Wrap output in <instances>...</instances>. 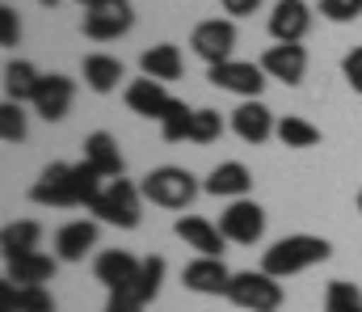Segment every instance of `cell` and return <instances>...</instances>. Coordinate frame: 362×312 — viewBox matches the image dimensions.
<instances>
[{
	"label": "cell",
	"instance_id": "obj_22",
	"mask_svg": "<svg viewBox=\"0 0 362 312\" xmlns=\"http://www.w3.org/2000/svg\"><path fill=\"white\" fill-rule=\"evenodd\" d=\"M139 68H144V76H152V81H160V85H169V81H177L181 76V51L173 42H156V47H148L144 55H139Z\"/></svg>",
	"mask_w": 362,
	"mask_h": 312
},
{
	"label": "cell",
	"instance_id": "obj_1",
	"mask_svg": "<svg viewBox=\"0 0 362 312\" xmlns=\"http://www.w3.org/2000/svg\"><path fill=\"white\" fill-rule=\"evenodd\" d=\"M101 190H105V178L89 161H81V165L55 161L38 173V182L30 186V199L38 207H93Z\"/></svg>",
	"mask_w": 362,
	"mask_h": 312
},
{
	"label": "cell",
	"instance_id": "obj_13",
	"mask_svg": "<svg viewBox=\"0 0 362 312\" xmlns=\"http://www.w3.org/2000/svg\"><path fill=\"white\" fill-rule=\"evenodd\" d=\"M262 68L270 81H282V85H299L308 76V51L299 42H278L262 55Z\"/></svg>",
	"mask_w": 362,
	"mask_h": 312
},
{
	"label": "cell",
	"instance_id": "obj_4",
	"mask_svg": "<svg viewBox=\"0 0 362 312\" xmlns=\"http://www.w3.org/2000/svg\"><path fill=\"white\" fill-rule=\"evenodd\" d=\"M228 300L245 312H278L282 308V279L266 270H236L228 283Z\"/></svg>",
	"mask_w": 362,
	"mask_h": 312
},
{
	"label": "cell",
	"instance_id": "obj_23",
	"mask_svg": "<svg viewBox=\"0 0 362 312\" xmlns=\"http://www.w3.org/2000/svg\"><path fill=\"white\" fill-rule=\"evenodd\" d=\"M38 85H42V76H38V68L34 64H25V59H8L4 64V93H8V102H30L38 98Z\"/></svg>",
	"mask_w": 362,
	"mask_h": 312
},
{
	"label": "cell",
	"instance_id": "obj_30",
	"mask_svg": "<svg viewBox=\"0 0 362 312\" xmlns=\"http://www.w3.org/2000/svg\"><path fill=\"white\" fill-rule=\"evenodd\" d=\"M189 118H194V110L173 98V105H169V110H165V118H160V135H165L169 144H181V139L189 135Z\"/></svg>",
	"mask_w": 362,
	"mask_h": 312
},
{
	"label": "cell",
	"instance_id": "obj_40",
	"mask_svg": "<svg viewBox=\"0 0 362 312\" xmlns=\"http://www.w3.org/2000/svg\"><path fill=\"white\" fill-rule=\"evenodd\" d=\"M38 4H47V8H55V4H59V0H38Z\"/></svg>",
	"mask_w": 362,
	"mask_h": 312
},
{
	"label": "cell",
	"instance_id": "obj_7",
	"mask_svg": "<svg viewBox=\"0 0 362 312\" xmlns=\"http://www.w3.org/2000/svg\"><path fill=\"white\" fill-rule=\"evenodd\" d=\"M206 81L215 89H228L245 102H253L262 89H266V68L262 64H249V59H228V64H215L206 68Z\"/></svg>",
	"mask_w": 362,
	"mask_h": 312
},
{
	"label": "cell",
	"instance_id": "obj_33",
	"mask_svg": "<svg viewBox=\"0 0 362 312\" xmlns=\"http://www.w3.org/2000/svg\"><path fill=\"white\" fill-rule=\"evenodd\" d=\"M320 17H325V21H337V25L358 21L362 17V0H320Z\"/></svg>",
	"mask_w": 362,
	"mask_h": 312
},
{
	"label": "cell",
	"instance_id": "obj_5",
	"mask_svg": "<svg viewBox=\"0 0 362 312\" xmlns=\"http://www.w3.org/2000/svg\"><path fill=\"white\" fill-rule=\"evenodd\" d=\"M139 203H144V190L127 178H114V182H105V190L97 195L89 211L114 228H139Z\"/></svg>",
	"mask_w": 362,
	"mask_h": 312
},
{
	"label": "cell",
	"instance_id": "obj_12",
	"mask_svg": "<svg viewBox=\"0 0 362 312\" xmlns=\"http://www.w3.org/2000/svg\"><path fill=\"white\" fill-rule=\"evenodd\" d=\"M173 232H177L189 249H198V258H223L228 236H223L219 224H211V219H202V215H181L177 224H173Z\"/></svg>",
	"mask_w": 362,
	"mask_h": 312
},
{
	"label": "cell",
	"instance_id": "obj_34",
	"mask_svg": "<svg viewBox=\"0 0 362 312\" xmlns=\"http://www.w3.org/2000/svg\"><path fill=\"white\" fill-rule=\"evenodd\" d=\"M21 42V21L8 4H0V47H17Z\"/></svg>",
	"mask_w": 362,
	"mask_h": 312
},
{
	"label": "cell",
	"instance_id": "obj_20",
	"mask_svg": "<svg viewBox=\"0 0 362 312\" xmlns=\"http://www.w3.org/2000/svg\"><path fill=\"white\" fill-rule=\"evenodd\" d=\"M85 161H89L105 182L122 178V152H118V139L110 131H93L89 139H85Z\"/></svg>",
	"mask_w": 362,
	"mask_h": 312
},
{
	"label": "cell",
	"instance_id": "obj_9",
	"mask_svg": "<svg viewBox=\"0 0 362 312\" xmlns=\"http://www.w3.org/2000/svg\"><path fill=\"white\" fill-rule=\"evenodd\" d=\"M219 228L232 245H257L266 232V211L253 199H232V207L219 215Z\"/></svg>",
	"mask_w": 362,
	"mask_h": 312
},
{
	"label": "cell",
	"instance_id": "obj_8",
	"mask_svg": "<svg viewBox=\"0 0 362 312\" xmlns=\"http://www.w3.org/2000/svg\"><path fill=\"white\" fill-rule=\"evenodd\" d=\"M131 25H135L131 0H105V4H97V8H85V38H93V42L122 38Z\"/></svg>",
	"mask_w": 362,
	"mask_h": 312
},
{
	"label": "cell",
	"instance_id": "obj_21",
	"mask_svg": "<svg viewBox=\"0 0 362 312\" xmlns=\"http://www.w3.org/2000/svg\"><path fill=\"white\" fill-rule=\"evenodd\" d=\"M55 262L59 258H47V253H21V258H8V279L17 287H42L55 279Z\"/></svg>",
	"mask_w": 362,
	"mask_h": 312
},
{
	"label": "cell",
	"instance_id": "obj_29",
	"mask_svg": "<svg viewBox=\"0 0 362 312\" xmlns=\"http://www.w3.org/2000/svg\"><path fill=\"white\" fill-rule=\"evenodd\" d=\"M223 135V118H219V110H194V118H189V144H215Z\"/></svg>",
	"mask_w": 362,
	"mask_h": 312
},
{
	"label": "cell",
	"instance_id": "obj_41",
	"mask_svg": "<svg viewBox=\"0 0 362 312\" xmlns=\"http://www.w3.org/2000/svg\"><path fill=\"white\" fill-rule=\"evenodd\" d=\"M358 215H362V186H358Z\"/></svg>",
	"mask_w": 362,
	"mask_h": 312
},
{
	"label": "cell",
	"instance_id": "obj_31",
	"mask_svg": "<svg viewBox=\"0 0 362 312\" xmlns=\"http://www.w3.org/2000/svg\"><path fill=\"white\" fill-rule=\"evenodd\" d=\"M0 139H4V144H21V139H25V110L17 102L0 105Z\"/></svg>",
	"mask_w": 362,
	"mask_h": 312
},
{
	"label": "cell",
	"instance_id": "obj_27",
	"mask_svg": "<svg viewBox=\"0 0 362 312\" xmlns=\"http://www.w3.org/2000/svg\"><path fill=\"white\" fill-rule=\"evenodd\" d=\"M160 283H165V258H144V266H139V279L131 283V296L139 300V304H152L156 300V291H160Z\"/></svg>",
	"mask_w": 362,
	"mask_h": 312
},
{
	"label": "cell",
	"instance_id": "obj_3",
	"mask_svg": "<svg viewBox=\"0 0 362 312\" xmlns=\"http://www.w3.org/2000/svg\"><path fill=\"white\" fill-rule=\"evenodd\" d=\"M139 190H144V199L156 203V207L185 211L198 199L202 186H198V178H194L189 169H181V165H160V169H152V173L139 182Z\"/></svg>",
	"mask_w": 362,
	"mask_h": 312
},
{
	"label": "cell",
	"instance_id": "obj_25",
	"mask_svg": "<svg viewBox=\"0 0 362 312\" xmlns=\"http://www.w3.org/2000/svg\"><path fill=\"white\" fill-rule=\"evenodd\" d=\"M42 241V228L34 219H17V224H4L0 232V249H4V262L8 258H21V253H34Z\"/></svg>",
	"mask_w": 362,
	"mask_h": 312
},
{
	"label": "cell",
	"instance_id": "obj_16",
	"mask_svg": "<svg viewBox=\"0 0 362 312\" xmlns=\"http://www.w3.org/2000/svg\"><path fill=\"white\" fill-rule=\"evenodd\" d=\"M232 131H236L245 144H253V148H257V144H266L274 131H278V122H274L270 110L253 98V102H240L236 110H232Z\"/></svg>",
	"mask_w": 362,
	"mask_h": 312
},
{
	"label": "cell",
	"instance_id": "obj_10",
	"mask_svg": "<svg viewBox=\"0 0 362 312\" xmlns=\"http://www.w3.org/2000/svg\"><path fill=\"white\" fill-rule=\"evenodd\" d=\"M139 258L135 253H127V249H105V253H97V262H93V275H97V283H105L110 291H131V283L139 279Z\"/></svg>",
	"mask_w": 362,
	"mask_h": 312
},
{
	"label": "cell",
	"instance_id": "obj_38",
	"mask_svg": "<svg viewBox=\"0 0 362 312\" xmlns=\"http://www.w3.org/2000/svg\"><path fill=\"white\" fill-rule=\"evenodd\" d=\"M0 312H17V283H0Z\"/></svg>",
	"mask_w": 362,
	"mask_h": 312
},
{
	"label": "cell",
	"instance_id": "obj_28",
	"mask_svg": "<svg viewBox=\"0 0 362 312\" xmlns=\"http://www.w3.org/2000/svg\"><path fill=\"white\" fill-rule=\"evenodd\" d=\"M325 312H362V291L346 279H333L325 287Z\"/></svg>",
	"mask_w": 362,
	"mask_h": 312
},
{
	"label": "cell",
	"instance_id": "obj_36",
	"mask_svg": "<svg viewBox=\"0 0 362 312\" xmlns=\"http://www.w3.org/2000/svg\"><path fill=\"white\" fill-rule=\"evenodd\" d=\"M105 312H144V304H139L131 291H110V300H105Z\"/></svg>",
	"mask_w": 362,
	"mask_h": 312
},
{
	"label": "cell",
	"instance_id": "obj_39",
	"mask_svg": "<svg viewBox=\"0 0 362 312\" xmlns=\"http://www.w3.org/2000/svg\"><path fill=\"white\" fill-rule=\"evenodd\" d=\"M81 8H97V4H105V0H76Z\"/></svg>",
	"mask_w": 362,
	"mask_h": 312
},
{
	"label": "cell",
	"instance_id": "obj_32",
	"mask_svg": "<svg viewBox=\"0 0 362 312\" xmlns=\"http://www.w3.org/2000/svg\"><path fill=\"white\" fill-rule=\"evenodd\" d=\"M17 312H55V296L47 287H17Z\"/></svg>",
	"mask_w": 362,
	"mask_h": 312
},
{
	"label": "cell",
	"instance_id": "obj_26",
	"mask_svg": "<svg viewBox=\"0 0 362 312\" xmlns=\"http://www.w3.org/2000/svg\"><path fill=\"white\" fill-rule=\"evenodd\" d=\"M286 148H316L320 144V127H312L308 118H299V114H286V118H278V131H274Z\"/></svg>",
	"mask_w": 362,
	"mask_h": 312
},
{
	"label": "cell",
	"instance_id": "obj_2",
	"mask_svg": "<svg viewBox=\"0 0 362 312\" xmlns=\"http://www.w3.org/2000/svg\"><path fill=\"white\" fill-rule=\"evenodd\" d=\"M333 245L325 236H308V232H295V236H282L274 241L270 249L262 253V270L274 279H291L299 270H312L316 262H329Z\"/></svg>",
	"mask_w": 362,
	"mask_h": 312
},
{
	"label": "cell",
	"instance_id": "obj_37",
	"mask_svg": "<svg viewBox=\"0 0 362 312\" xmlns=\"http://www.w3.org/2000/svg\"><path fill=\"white\" fill-rule=\"evenodd\" d=\"M223 4V13H232V17H253L257 8H262V0H219Z\"/></svg>",
	"mask_w": 362,
	"mask_h": 312
},
{
	"label": "cell",
	"instance_id": "obj_24",
	"mask_svg": "<svg viewBox=\"0 0 362 312\" xmlns=\"http://www.w3.org/2000/svg\"><path fill=\"white\" fill-rule=\"evenodd\" d=\"M81 72H85V85H89L93 93H114V89H118V81H122V59L93 51V55H85Z\"/></svg>",
	"mask_w": 362,
	"mask_h": 312
},
{
	"label": "cell",
	"instance_id": "obj_35",
	"mask_svg": "<svg viewBox=\"0 0 362 312\" xmlns=\"http://www.w3.org/2000/svg\"><path fill=\"white\" fill-rule=\"evenodd\" d=\"M341 72H346L350 89H354V93H362V47H354V51L341 59Z\"/></svg>",
	"mask_w": 362,
	"mask_h": 312
},
{
	"label": "cell",
	"instance_id": "obj_18",
	"mask_svg": "<svg viewBox=\"0 0 362 312\" xmlns=\"http://www.w3.org/2000/svg\"><path fill=\"white\" fill-rule=\"evenodd\" d=\"M127 105L139 114V118H165V110L173 105V98H169V89L160 85V81H152V76H144V81H131L127 85Z\"/></svg>",
	"mask_w": 362,
	"mask_h": 312
},
{
	"label": "cell",
	"instance_id": "obj_6",
	"mask_svg": "<svg viewBox=\"0 0 362 312\" xmlns=\"http://www.w3.org/2000/svg\"><path fill=\"white\" fill-rule=\"evenodd\" d=\"M189 47L198 59H206V68L215 64H228L232 51H236V21L228 17H211V21H198L194 34H189Z\"/></svg>",
	"mask_w": 362,
	"mask_h": 312
},
{
	"label": "cell",
	"instance_id": "obj_15",
	"mask_svg": "<svg viewBox=\"0 0 362 312\" xmlns=\"http://www.w3.org/2000/svg\"><path fill=\"white\" fill-rule=\"evenodd\" d=\"M72 98H76V81H68V76H42V85H38V98H34V114L38 118H47V122H59L68 110H72Z\"/></svg>",
	"mask_w": 362,
	"mask_h": 312
},
{
	"label": "cell",
	"instance_id": "obj_17",
	"mask_svg": "<svg viewBox=\"0 0 362 312\" xmlns=\"http://www.w3.org/2000/svg\"><path fill=\"white\" fill-rule=\"evenodd\" d=\"M202 190L215 195V199H245V195L253 190V173H249L240 161H223V165H215V169L206 173Z\"/></svg>",
	"mask_w": 362,
	"mask_h": 312
},
{
	"label": "cell",
	"instance_id": "obj_11",
	"mask_svg": "<svg viewBox=\"0 0 362 312\" xmlns=\"http://www.w3.org/2000/svg\"><path fill=\"white\" fill-rule=\"evenodd\" d=\"M181 283H185V291H198V296H228L232 270L223 266V258H194L181 270Z\"/></svg>",
	"mask_w": 362,
	"mask_h": 312
},
{
	"label": "cell",
	"instance_id": "obj_19",
	"mask_svg": "<svg viewBox=\"0 0 362 312\" xmlns=\"http://www.w3.org/2000/svg\"><path fill=\"white\" fill-rule=\"evenodd\" d=\"M93 245H97V224L93 219H72L55 232V258L59 262H85V253Z\"/></svg>",
	"mask_w": 362,
	"mask_h": 312
},
{
	"label": "cell",
	"instance_id": "obj_14",
	"mask_svg": "<svg viewBox=\"0 0 362 312\" xmlns=\"http://www.w3.org/2000/svg\"><path fill=\"white\" fill-rule=\"evenodd\" d=\"M312 30V8L308 0H278L270 13V34L274 42H303V34Z\"/></svg>",
	"mask_w": 362,
	"mask_h": 312
}]
</instances>
